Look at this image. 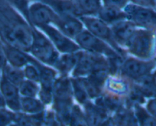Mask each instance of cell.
Wrapping results in <instances>:
<instances>
[{
	"label": "cell",
	"mask_w": 156,
	"mask_h": 126,
	"mask_svg": "<svg viewBox=\"0 0 156 126\" xmlns=\"http://www.w3.org/2000/svg\"><path fill=\"white\" fill-rule=\"evenodd\" d=\"M0 39L5 44L30 52L32 26L8 0H0Z\"/></svg>",
	"instance_id": "6da1fadb"
},
{
	"label": "cell",
	"mask_w": 156,
	"mask_h": 126,
	"mask_svg": "<svg viewBox=\"0 0 156 126\" xmlns=\"http://www.w3.org/2000/svg\"><path fill=\"white\" fill-rule=\"evenodd\" d=\"M30 53L41 63L50 66H55L59 58L58 52L48 37L41 30L33 26Z\"/></svg>",
	"instance_id": "7a4b0ae2"
},
{
	"label": "cell",
	"mask_w": 156,
	"mask_h": 126,
	"mask_svg": "<svg viewBox=\"0 0 156 126\" xmlns=\"http://www.w3.org/2000/svg\"><path fill=\"white\" fill-rule=\"evenodd\" d=\"M126 46L134 56L141 59H148L154 51V32L151 30L136 28L126 42Z\"/></svg>",
	"instance_id": "3957f363"
},
{
	"label": "cell",
	"mask_w": 156,
	"mask_h": 126,
	"mask_svg": "<svg viewBox=\"0 0 156 126\" xmlns=\"http://www.w3.org/2000/svg\"><path fill=\"white\" fill-rule=\"evenodd\" d=\"M76 43L80 48L86 50L90 53L106 56L109 58H121L109 44L104 40L96 37L87 29H83L81 32L75 37Z\"/></svg>",
	"instance_id": "277c9868"
},
{
	"label": "cell",
	"mask_w": 156,
	"mask_h": 126,
	"mask_svg": "<svg viewBox=\"0 0 156 126\" xmlns=\"http://www.w3.org/2000/svg\"><path fill=\"white\" fill-rule=\"evenodd\" d=\"M126 19L133 22L136 28L156 30V9L129 3L123 9Z\"/></svg>",
	"instance_id": "5b68a950"
},
{
	"label": "cell",
	"mask_w": 156,
	"mask_h": 126,
	"mask_svg": "<svg viewBox=\"0 0 156 126\" xmlns=\"http://www.w3.org/2000/svg\"><path fill=\"white\" fill-rule=\"evenodd\" d=\"M80 19L83 22L85 29L96 37L106 42L117 53L122 54L123 51L114 40L111 28L109 25L105 23L97 16H81Z\"/></svg>",
	"instance_id": "8992f818"
},
{
	"label": "cell",
	"mask_w": 156,
	"mask_h": 126,
	"mask_svg": "<svg viewBox=\"0 0 156 126\" xmlns=\"http://www.w3.org/2000/svg\"><path fill=\"white\" fill-rule=\"evenodd\" d=\"M100 70H109V62L102 55L81 51L73 73L74 76L80 77Z\"/></svg>",
	"instance_id": "52a82bcc"
},
{
	"label": "cell",
	"mask_w": 156,
	"mask_h": 126,
	"mask_svg": "<svg viewBox=\"0 0 156 126\" xmlns=\"http://www.w3.org/2000/svg\"><path fill=\"white\" fill-rule=\"evenodd\" d=\"M58 15L47 4L35 1L30 4L28 21L31 26L39 28L48 25H55Z\"/></svg>",
	"instance_id": "ba28073f"
},
{
	"label": "cell",
	"mask_w": 156,
	"mask_h": 126,
	"mask_svg": "<svg viewBox=\"0 0 156 126\" xmlns=\"http://www.w3.org/2000/svg\"><path fill=\"white\" fill-rule=\"evenodd\" d=\"M37 28L41 30L48 37L58 51L64 54H70L80 51V46L76 44V42L73 41L70 37L65 35L54 25H44Z\"/></svg>",
	"instance_id": "9c48e42d"
},
{
	"label": "cell",
	"mask_w": 156,
	"mask_h": 126,
	"mask_svg": "<svg viewBox=\"0 0 156 126\" xmlns=\"http://www.w3.org/2000/svg\"><path fill=\"white\" fill-rule=\"evenodd\" d=\"M155 66L154 61H145L135 58H128L121 67L122 73L131 79H139L150 74Z\"/></svg>",
	"instance_id": "30bf717a"
},
{
	"label": "cell",
	"mask_w": 156,
	"mask_h": 126,
	"mask_svg": "<svg viewBox=\"0 0 156 126\" xmlns=\"http://www.w3.org/2000/svg\"><path fill=\"white\" fill-rule=\"evenodd\" d=\"M54 26L67 37L73 38L84 29L80 18L73 15H58Z\"/></svg>",
	"instance_id": "8fae6325"
},
{
	"label": "cell",
	"mask_w": 156,
	"mask_h": 126,
	"mask_svg": "<svg viewBox=\"0 0 156 126\" xmlns=\"http://www.w3.org/2000/svg\"><path fill=\"white\" fill-rule=\"evenodd\" d=\"M0 90L5 100V105L10 109L15 112H19L22 109L19 88L2 76L0 77Z\"/></svg>",
	"instance_id": "7c38bea8"
},
{
	"label": "cell",
	"mask_w": 156,
	"mask_h": 126,
	"mask_svg": "<svg viewBox=\"0 0 156 126\" xmlns=\"http://www.w3.org/2000/svg\"><path fill=\"white\" fill-rule=\"evenodd\" d=\"M110 28L115 41L121 45H126L133 33L137 28L136 25L128 19L117 22L110 26Z\"/></svg>",
	"instance_id": "4fadbf2b"
},
{
	"label": "cell",
	"mask_w": 156,
	"mask_h": 126,
	"mask_svg": "<svg viewBox=\"0 0 156 126\" xmlns=\"http://www.w3.org/2000/svg\"><path fill=\"white\" fill-rule=\"evenodd\" d=\"M3 44L7 64L17 68H22L29 63V56L26 54V52L10 44Z\"/></svg>",
	"instance_id": "5bb4252c"
},
{
	"label": "cell",
	"mask_w": 156,
	"mask_h": 126,
	"mask_svg": "<svg viewBox=\"0 0 156 126\" xmlns=\"http://www.w3.org/2000/svg\"><path fill=\"white\" fill-rule=\"evenodd\" d=\"M97 17L109 26H112L117 22L126 19V15L123 9L111 5H103L97 15Z\"/></svg>",
	"instance_id": "9a60e30c"
},
{
	"label": "cell",
	"mask_w": 156,
	"mask_h": 126,
	"mask_svg": "<svg viewBox=\"0 0 156 126\" xmlns=\"http://www.w3.org/2000/svg\"><path fill=\"white\" fill-rule=\"evenodd\" d=\"M79 18L81 16H97L103 3L102 0H73Z\"/></svg>",
	"instance_id": "2e32d148"
},
{
	"label": "cell",
	"mask_w": 156,
	"mask_h": 126,
	"mask_svg": "<svg viewBox=\"0 0 156 126\" xmlns=\"http://www.w3.org/2000/svg\"><path fill=\"white\" fill-rule=\"evenodd\" d=\"M86 118L88 126H100L106 121V110L98 106L86 103Z\"/></svg>",
	"instance_id": "e0dca14e"
},
{
	"label": "cell",
	"mask_w": 156,
	"mask_h": 126,
	"mask_svg": "<svg viewBox=\"0 0 156 126\" xmlns=\"http://www.w3.org/2000/svg\"><path fill=\"white\" fill-rule=\"evenodd\" d=\"M53 95L58 100H71L72 83L67 78L62 77L55 81Z\"/></svg>",
	"instance_id": "ac0fdd59"
},
{
	"label": "cell",
	"mask_w": 156,
	"mask_h": 126,
	"mask_svg": "<svg viewBox=\"0 0 156 126\" xmlns=\"http://www.w3.org/2000/svg\"><path fill=\"white\" fill-rule=\"evenodd\" d=\"M80 52L81 51H79L74 53L65 54L63 56L59 57L54 67H56L61 73H67L75 67L80 57Z\"/></svg>",
	"instance_id": "d6986e66"
},
{
	"label": "cell",
	"mask_w": 156,
	"mask_h": 126,
	"mask_svg": "<svg viewBox=\"0 0 156 126\" xmlns=\"http://www.w3.org/2000/svg\"><path fill=\"white\" fill-rule=\"evenodd\" d=\"M1 76L16 86H19L25 79V73L21 68H17L7 64L1 69Z\"/></svg>",
	"instance_id": "ffe728a7"
},
{
	"label": "cell",
	"mask_w": 156,
	"mask_h": 126,
	"mask_svg": "<svg viewBox=\"0 0 156 126\" xmlns=\"http://www.w3.org/2000/svg\"><path fill=\"white\" fill-rule=\"evenodd\" d=\"M55 108L58 120L62 123H68L73 109L72 100L55 99Z\"/></svg>",
	"instance_id": "44dd1931"
},
{
	"label": "cell",
	"mask_w": 156,
	"mask_h": 126,
	"mask_svg": "<svg viewBox=\"0 0 156 126\" xmlns=\"http://www.w3.org/2000/svg\"><path fill=\"white\" fill-rule=\"evenodd\" d=\"M21 107L28 113H39L42 112L44 109L41 102L35 100L34 97H24L21 99Z\"/></svg>",
	"instance_id": "7402d4cb"
},
{
	"label": "cell",
	"mask_w": 156,
	"mask_h": 126,
	"mask_svg": "<svg viewBox=\"0 0 156 126\" xmlns=\"http://www.w3.org/2000/svg\"><path fill=\"white\" fill-rule=\"evenodd\" d=\"M136 118L139 126H156V118L139 106L136 107Z\"/></svg>",
	"instance_id": "603a6c76"
},
{
	"label": "cell",
	"mask_w": 156,
	"mask_h": 126,
	"mask_svg": "<svg viewBox=\"0 0 156 126\" xmlns=\"http://www.w3.org/2000/svg\"><path fill=\"white\" fill-rule=\"evenodd\" d=\"M69 122L70 126H87L85 116L77 106H74L72 109Z\"/></svg>",
	"instance_id": "cb8c5ba5"
},
{
	"label": "cell",
	"mask_w": 156,
	"mask_h": 126,
	"mask_svg": "<svg viewBox=\"0 0 156 126\" xmlns=\"http://www.w3.org/2000/svg\"><path fill=\"white\" fill-rule=\"evenodd\" d=\"M19 93L25 97H34L37 94L38 88L31 80H24L19 86Z\"/></svg>",
	"instance_id": "d4e9b609"
},
{
	"label": "cell",
	"mask_w": 156,
	"mask_h": 126,
	"mask_svg": "<svg viewBox=\"0 0 156 126\" xmlns=\"http://www.w3.org/2000/svg\"><path fill=\"white\" fill-rule=\"evenodd\" d=\"M97 105L103 109H109L111 111H115L119 109L120 107L119 100L112 97H103L97 100L96 102Z\"/></svg>",
	"instance_id": "484cf974"
},
{
	"label": "cell",
	"mask_w": 156,
	"mask_h": 126,
	"mask_svg": "<svg viewBox=\"0 0 156 126\" xmlns=\"http://www.w3.org/2000/svg\"><path fill=\"white\" fill-rule=\"evenodd\" d=\"M71 83L76 100L80 102V103L86 104L87 100V93L85 91L84 87L83 86L81 82H80L79 79H73L71 81Z\"/></svg>",
	"instance_id": "4316f807"
},
{
	"label": "cell",
	"mask_w": 156,
	"mask_h": 126,
	"mask_svg": "<svg viewBox=\"0 0 156 126\" xmlns=\"http://www.w3.org/2000/svg\"><path fill=\"white\" fill-rule=\"evenodd\" d=\"M79 80L81 82L83 86L84 87L85 91L87 92V95H89L91 98L97 97L100 93V87L97 86L95 83L92 82L89 78H79Z\"/></svg>",
	"instance_id": "83f0119b"
},
{
	"label": "cell",
	"mask_w": 156,
	"mask_h": 126,
	"mask_svg": "<svg viewBox=\"0 0 156 126\" xmlns=\"http://www.w3.org/2000/svg\"><path fill=\"white\" fill-rule=\"evenodd\" d=\"M23 71L25 73V76L28 78L29 80L34 81V82L40 81V73H39L38 69L34 64H27Z\"/></svg>",
	"instance_id": "f1b7e54d"
},
{
	"label": "cell",
	"mask_w": 156,
	"mask_h": 126,
	"mask_svg": "<svg viewBox=\"0 0 156 126\" xmlns=\"http://www.w3.org/2000/svg\"><path fill=\"white\" fill-rule=\"evenodd\" d=\"M16 114L5 108L0 109V126H9L15 120Z\"/></svg>",
	"instance_id": "f546056e"
},
{
	"label": "cell",
	"mask_w": 156,
	"mask_h": 126,
	"mask_svg": "<svg viewBox=\"0 0 156 126\" xmlns=\"http://www.w3.org/2000/svg\"><path fill=\"white\" fill-rule=\"evenodd\" d=\"M122 126H139L138 120L132 112L121 114L118 120Z\"/></svg>",
	"instance_id": "4dcf8cb0"
},
{
	"label": "cell",
	"mask_w": 156,
	"mask_h": 126,
	"mask_svg": "<svg viewBox=\"0 0 156 126\" xmlns=\"http://www.w3.org/2000/svg\"><path fill=\"white\" fill-rule=\"evenodd\" d=\"M109 87L111 90L119 93H125L127 90V86L123 82L119 80H111L109 82Z\"/></svg>",
	"instance_id": "1f68e13d"
},
{
	"label": "cell",
	"mask_w": 156,
	"mask_h": 126,
	"mask_svg": "<svg viewBox=\"0 0 156 126\" xmlns=\"http://www.w3.org/2000/svg\"><path fill=\"white\" fill-rule=\"evenodd\" d=\"M14 121L19 126H34L29 117H27L25 115L21 113L16 114Z\"/></svg>",
	"instance_id": "d6a6232c"
},
{
	"label": "cell",
	"mask_w": 156,
	"mask_h": 126,
	"mask_svg": "<svg viewBox=\"0 0 156 126\" xmlns=\"http://www.w3.org/2000/svg\"><path fill=\"white\" fill-rule=\"evenodd\" d=\"M129 2V0H102L103 5H111L121 9H123Z\"/></svg>",
	"instance_id": "836d02e7"
},
{
	"label": "cell",
	"mask_w": 156,
	"mask_h": 126,
	"mask_svg": "<svg viewBox=\"0 0 156 126\" xmlns=\"http://www.w3.org/2000/svg\"><path fill=\"white\" fill-rule=\"evenodd\" d=\"M129 1L130 3H133L134 5L156 9L155 0H129Z\"/></svg>",
	"instance_id": "e575fe53"
},
{
	"label": "cell",
	"mask_w": 156,
	"mask_h": 126,
	"mask_svg": "<svg viewBox=\"0 0 156 126\" xmlns=\"http://www.w3.org/2000/svg\"><path fill=\"white\" fill-rule=\"evenodd\" d=\"M52 96H53V92L49 90H45V89H41L40 92V96L43 103L44 104H49L52 100Z\"/></svg>",
	"instance_id": "d590c367"
},
{
	"label": "cell",
	"mask_w": 156,
	"mask_h": 126,
	"mask_svg": "<svg viewBox=\"0 0 156 126\" xmlns=\"http://www.w3.org/2000/svg\"><path fill=\"white\" fill-rule=\"evenodd\" d=\"M147 110L152 116L156 118V97L148 101L147 104Z\"/></svg>",
	"instance_id": "8d00e7d4"
},
{
	"label": "cell",
	"mask_w": 156,
	"mask_h": 126,
	"mask_svg": "<svg viewBox=\"0 0 156 126\" xmlns=\"http://www.w3.org/2000/svg\"><path fill=\"white\" fill-rule=\"evenodd\" d=\"M5 64H7V61L4 52V44L2 40L0 39V69H2Z\"/></svg>",
	"instance_id": "74e56055"
},
{
	"label": "cell",
	"mask_w": 156,
	"mask_h": 126,
	"mask_svg": "<svg viewBox=\"0 0 156 126\" xmlns=\"http://www.w3.org/2000/svg\"><path fill=\"white\" fill-rule=\"evenodd\" d=\"M5 106H6V105H5V100H4L3 96H2V92H1V90H0V109L5 108Z\"/></svg>",
	"instance_id": "f35d334b"
},
{
	"label": "cell",
	"mask_w": 156,
	"mask_h": 126,
	"mask_svg": "<svg viewBox=\"0 0 156 126\" xmlns=\"http://www.w3.org/2000/svg\"><path fill=\"white\" fill-rule=\"evenodd\" d=\"M100 126H113V123L111 121V120H106Z\"/></svg>",
	"instance_id": "ab89813d"
},
{
	"label": "cell",
	"mask_w": 156,
	"mask_h": 126,
	"mask_svg": "<svg viewBox=\"0 0 156 126\" xmlns=\"http://www.w3.org/2000/svg\"><path fill=\"white\" fill-rule=\"evenodd\" d=\"M154 96L156 97V85H155V88H154Z\"/></svg>",
	"instance_id": "60d3db41"
},
{
	"label": "cell",
	"mask_w": 156,
	"mask_h": 126,
	"mask_svg": "<svg viewBox=\"0 0 156 126\" xmlns=\"http://www.w3.org/2000/svg\"><path fill=\"white\" fill-rule=\"evenodd\" d=\"M9 126H19V125H18L17 124H11Z\"/></svg>",
	"instance_id": "b9f144b4"
},
{
	"label": "cell",
	"mask_w": 156,
	"mask_h": 126,
	"mask_svg": "<svg viewBox=\"0 0 156 126\" xmlns=\"http://www.w3.org/2000/svg\"><path fill=\"white\" fill-rule=\"evenodd\" d=\"M0 77H1V69H0Z\"/></svg>",
	"instance_id": "7bdbcfd3"
},
{
	"label": "cell",
	"mask_w": 156,
	"mask_h": 126,
	"mask_svg": "<svg viewBox=\"0 0 156 126\" xmlns=\"http://www.w3.org/2000/svg\"><path fill=\"white\" fill-rule=\"evenodd\" d=\"M155 2H156V0H155Z\"/></svg>",
	"instance_id": "ee69618b"
}]
</instances>
